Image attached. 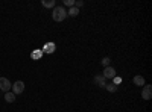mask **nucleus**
<instances>
[{
    "label": "nucleus",
    "instance_id": "1",
    "mask_svg": "<svg viewBox=\"0 0 152 112\" xmlns=\"http://www.w3.org/2000/svg\"><path fill=\"white\" fill-rule=\"evenodd\" d=\"M52 18L56 21V23H61L67 18V11L64 9V6H55L53 11H52Z\"/></svg>",
    "mask_w": 152,
    "mask_h": 112
},
{
    "label": "nucleus",
    "instance_id": "2",
    "mask_svg": "<svg viewBox=\"0 0 152 112\" xmlns=\"http://www.w3.org/2000/svg\"><path fill=\"white\" fill-rule=\"evenodd\" d=\"M11 90H12V92H14L15 95H18V94H21V92L24 91V83H23L21 80H17V82L12 83Z\"/></svg>",
    "mask_w": 152,
    "mask_h": 112
},
{
    "label": "nucleus",
    "instance_id": "3",
    "mask_svg": "<svg viewBox=\"0 0 152 112\" xmlns=\"http://www.w3.org/2000/svg\"><path fill=\"white\" fill-rule=\"evenodd\" d=\"M11 86H12V83L9 82L8 77H0V91L8 92V91L11 90Z\"/></svg>",
    "mask_w": 152,
    "mask_h": 112
},
{
    "label": "nucleus",
    "instance_id": "4",
    "mask_svg": "<svg viewBox=\"0 0 152 112\" xmlns=\"http://www.w3.org/2000/svg\"><path fill=\"white\" fill-rule=\"evenodd\" d=\"M142 97H143V100H151V97H152V85H145L143 86Z\"/></svg>",
    "mask_w": 152,
    "mask_h": 112
},
{
    "label": "nucleus",
    "instance_id": "5",
    "mask_svg": "<svg viewBox=\"0 0 152 112\" xmlns=\"http://www.w3.org/2000/svg\"><path fill=\"white\" fill-rule=\"evenodd\" d=\"M94 85H97L99 88H104L107 86V79L102 76V74H97V76H94Z\"/></svg>",
    "mask_w": 152,
    "mask_h": 112
},
{
    "label": "nucleus",
    "instance_id": "6",
    "mask_svg": "<svg viewBox=\"0 0 152 112\" xmlns=\"http://www.w3.org/2000/svg\"><path fill=\"white\" fill-rule=\"evenodd\" d=\"M102 76H104L105 79H113V77H116V68H114V67H105Z\"/></svg>",
    "mask_w": 152,
    "mask_h": 112
},
{
    "label": "nucleus",
    "instance_id": "7",
    "mask_svg": "<svg viewBox=\"0 0 152 112\" xmlns=\"http://www.w3.org/2000/svg\"><path fill=\"white\" fill-rule=\"evenodd\" d=\"M55 43H47V44H44V47H43V53H53L55 52Z\"/></svg>",
    "mask_w": 152,
    "mask_h": 112
},
{
    "label": "nucleus",
    "instance_id": "8",
    "mask_svg": "<svg viewBox=\"0 0 152 112\" xmlns=\"http://www.w3.org/2000/svg\"><path fill=\"white\" fill-rule=\"evenodd\" d=\"M15 98H17V95L12 92V91L5 92V102H6V103H14V102H15Z\"/></svg>",
    "mask_w": 152,
    "mask_h": 112
},
{
    "label": "nucleus",
    "instance_id": "9",
    "mask_svg": "<svg viewBox=\"0 0 152 112\" xmlns=\"http://www.w3.org/2000/svg\"><path fill=\"white\" fill-rule=\"evenodd\" d=\"M134 85L142 86V88H143V86L146 85V83H145V77H143V76H140V74H138V76H135V77H134Z\"/></svg>",
    "mask_w": 152,
    "mask_h": 112
},
{
    "label": "nucleus",
    "instance_id": "10",
    "mask_svg": "<svg viewBox=\"0 0 152 112\" xmlns=\"http://www.w3.org/2000/svg\"><path fill=\"white\" fill-rule=\"evenodd\" d=\"M41 5L44 8H55L56 6V2H55V0H43Z\"/></svg>",
    "mask_w": 152,
    "mask_h": 112
},
{
    "label": "nucleus",
    "instance_id": "11",
    "mask_svg": "<svg viewBox=\"0 0 152 112\" xmlns=\"http://www.w3.org/2000/svg\"><path fill=\"white\" fill-rule=\"evenodd\" d=\"M67 15H70V17H78V15H79V9H76L75 6L70 8V9L67 11Z\"/></svg>",
    "mask_w": 152,
    "mask_h": 112
},
{
    "label": "nucleus",
    "instance_id": "12",
    "mask_svg": "<svg viewBox=\"0 0 152 112\" xmlns=\"http://www.w3.org/2000/svg\"><path fill=\"white\" fill-rule=\"evenodd\" d=\"M105 90H107L108 92H116V91L119 90V86H117V85H114V83H110V85L105 86Z\"/></svg>",
    "mask_w": 152,
    "mask_h": 112
},
{
    "label": "nucleus",
    "instance_id": "13",
    "mask_svg": "<svg viewBox=\"0 0 152 112\" xmlns=\"http://www.w3.org/2000/svg\"><path fill=\"white\" fill-rule=\"evenodd\" d=\"M41 56H43V52L41 50H34L31 53V58L32 59H41Z\"/></svg>",
    "mask_w": 152,
    "mask_h": 112
},
{
    "label": "nucleus",
    "instance_id": "14",
    "mask_svg": "<svg viewBox=\"0 0 152 112\" xmlns=\"http://www.w3.org/2000/svg\"><path fill=\"white\" fill-rule=\"evenodd\" d=\"M100 62H102V65H104V67H110L111 59H110L108 56H105V58H102V61H100Z\"/></svg>",
    "mask_w": 152,
    "mask_h": 112
},
{
    "label": "nucleus",
    "instance_id": "15",
    "mask_svg": "<svg viewBox=\"0 0 152 112\" xmlns=\"http://www.w3.org/2000/svg\"><path fill=\"white\" fill-rule=\"evenodd\" d=\"M64 5L69 6V8H73L75 6V0H64Z\"/></svg>",
    "mask_w": 152,
    "mask_h": 112
},
{
    "label": "nucleus",
    "instance_id": "16",
    "mask_svg": "<svg viewBox=\"0 0 152 112\" xmlns=\"http://www.w3.org/2000/svg\"><path fill=\"white\" fill-rule=\"evenodd\" d=\"M84 6V2H82V0H78V2H75V8L76 9H81Z\"/></svg>",
    "mask_w": 152,
    "mask_h": 112
},
{
    "label": "nucleus",
    "instance_id": "17",
    "mask_svg": "<svg viewBox=\"0 0 152 112\" xmlns=\"http://www.w3.org/2000/svg\"><path fill=\"white\" fill-rule=\"evenodd\" d=\"M113 80H114V85H117L119 86V83H122V77H113Z\"/></svg>",
    "mask_w": 152,
    "mask_h": 112
}]
</instances>
